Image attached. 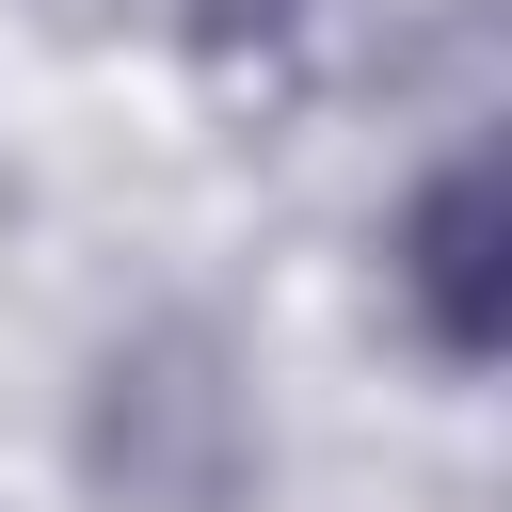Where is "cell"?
<instances>
[{
    "instance_id": "1",
    "label": "cell",
    "mask_w": 512,
    "mask_h": 512,
    "mask_svg": "<svg viewBox=\"0 0 512 512\" xmlns=\"http://www.w3.org/2000/svg\"><path fill=\"white\" fill-rule=\"evenodd\" d=\"M80 464H96V480H112L128 512H208V496L240 480V384H224V352H208L192 320L128 336V352L96 368Z\"/></svg>"
},
{
    "instance_id": "2",
    "label": "cell",
    "mask_w": 512,
    "mask_h": 512,
    "mask_svg": "<svg viewBox=\"0 0 512 512\" xmlns=\"http://www.w3.org/2000/svg\"><path fill=\"white\" fill-rule=\"evenodd\" d=\"M384 288L416 304V336H432L448 368H496V336H512V192H496L480 144L432 160V176L400 192V224H384Z\"/></svg>"
},
{
    "instance_id": "3",
    "label": "cell",
    "mask_w": 512,
    "mask_h": 512,
    "mask_svg": "<svg viewBox=\"0 0 512 512\" xmlns=\"http://www.w3.org/2000/svg\"><path fill=\"white\" fill-rule=\"evenodd\" d=\"M288 16H304V0H192V32H208V48H272Z\"/></svg>"
}]
</instances>
